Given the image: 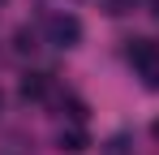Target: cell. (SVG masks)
I'll return each mask as SVG.
<instances>
[{
  "label": "cell",
  "instance_id": "cell-2",
  "mask_svg": "<svg viewBox=\"0 0 159 155\" xmlns=\"http://www.w3.org/2000/svg\"><path fill=\"white\" fill-rule=\"evenodd\" d=\"M48 35H52L56 48H73V43L82 39V22L73 17V13H56L52 22H48Z\"/></svg>",
  "mask_w": 159,
  "mask_h": 155
},
{
  "label": "cell",
  "instance_id": "cell-1",
  "mask_svg": "<svg viewBox=\"0 0 159 155\" xmlns=\"http://www.w3.org/2000/svg\"><path fill=\"white\" fill-rule=\"evenodd\" d=\"M125 56H129V65H138L146 73V86H159V48L151 39H129Z\"/></svg>",
  "mask_w": 159,
  "mask_h": 155
},
{
  "label": "cell",
  "instance_id": "cell-6",
  "mask_svg": "<svg viewBox=\"0 0 159 155\" xmlns=\"http://www.w3.org/2000/svg\"><path fill=\"white\" fill-rule=\"evenodd\" d=\"M151 134H155V142H159V121H155V125H151Z\"/></svg>",
  "mask_w": 159,
  "mask_h": 155
},
{
  "label": "cell",
  "instance_id": "cell-5",
  "mask_svg": "<svg viewBox=\"0 0 159 155\" xmlns=\"http://www.w3.org/2000/svg\"><path fill=\"white\" fill-rule=\"evenodd\" d=\"M103 155H129V138H125V134L107 138V142H103Z\"/></svg>",
  "mask_w": 159,
  "mask_h": 155
},
{
  "label": "cell",
  "instance_id": "cell-3",
  "mask_svg": "<svg viewBox=\"0 0 159 155\" xmlns=\"http://www.w3.org/2000/svg\"><path fill=\"white\" fill-rule=\"evenodd\" d=\"M48 86H52L48 73H26V78H22V99H43Z\"/></svg>",
  "mask_w": 159,
  "mask_h": 155
},
{
  "label": "cell",
  "instance_id": "cell-4",
  "mask_svg": "<svg viewBox=\"0 0 159 155\" xmlns=\"http://www.w3.org/2000/svg\"><path fill=\"white\" fill-rule=\"evenodd\" d=\"M90 142H86V134L82 129H65L60 134V151H69V155H78V151H86Z\"/></svg>",
  "mask_w": 159,
  "mask_h": 155
}]
</instances>
